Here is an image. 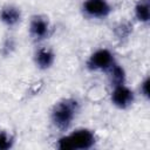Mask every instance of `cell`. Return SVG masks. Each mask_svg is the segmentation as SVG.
Segmentation results:
<instances>
[{"instance_id": "cell-4", "label": "cell", "mask_w": 150, "mask_h": 150, "mask_svg": "<svg viewBox=\"0 0 150 150\" xmlns=\"http://www.w3.org/2000/svg\"><path fill=\"white\" fill-rule=\"evenodd\" d=\"M111 102L116 107H118L121 109H125L132 104L134 93L124 84L116 86V87H114V91L111 93Z\"/></svg>"}, {"instance_id": "cell-11", "label": "cell", "mask_w": 150, "mask_h": 150, "mask_svg": "<svg viewBox=\"0 0 150 150\" xmlns=\"http://www.w3.org/2000/svg\"><path fill=\"white\" fill-rule=\"evenodd\" d=\"M13 145V138L6 132L0 131V150H7Z\"/></svg>"}, {"instance_id": "cell-5", "label": "cell", "mask_w": 150, "mask_h": 150, "mask_svg": "<svg viewBox=\"0 0 150 150\" xmlns=\"http://www.w3.org/2000/svg\"><path fill=\"white\" fill-rule=\"evenodd\" d=\"M83 9L89 16L93 18H104L111 11L107 0H86Z\"/></svg>"}, {"instance_id": "cell-8", "label": "cell", "mask_w": 150, "mask_h": 150, "mask_svg": "<svg viewBox=\"0 0 150 150\" xmlns=\"http://www.w3.org/2000/svg\"><path fill=\"white\" fill-rule=\"evenodd\" d=\"M35 63L41 69H47L54 63V54L52 50L41 48L35 54Z\"/></svg>"}, {"instance_id": "cell-12", "label": "cell", "mask_w": 150, "mask_h": 150, "mask_svg": "<svg viewBox=\"0 0 150 150\" xmlns=\"http://www.w3.org/2000/svg\"><path fill=\"white\" fill-rule=\"evenodd\" d=\"M149 83H150V81H149V79L146 77V79L143 81V83L141 84V91H142V94H143L145 97H149Z\"/></svg>"}, {"instance_id": "cell-1", "label": "cell", "mask_w": 150, "mask_h": 150, "mask_svg": "<svg viewBox=\"0 0 150 150\" xmlns=\"http://www.w3.org/2000/svg\"><path fill=\"white\" fill-rule=\"evenodd\" d=\"M79 111V103L73 98H66L57 102L52 110V121L61 130H66L71 124Z\"/></svg>"}, {"instance_id": "cell-7", "label": "cell", "mask_w": 150, "mask_h": 150, "mask_svg": "<svg viewBox=\"0 0 150 150\" xmlns=\"http://www.w3.org/2000/svg\"><path fill=\"white\" fill-rule=\"evenodd\" d=\"M20 11L14 6H6L0 12V20L7 26H14L20 20Z\"/></svg>"}, {"instance_id": "cell-2", "label": "cell", "mask_w": 150, "mask_h": 150, "mask_svg": "<svg viewBox=\"0 0 150 150\" xmlns=\"http://www.w3.org/2000/svg\"><path fill=\"white\" fill-rule=\"evenodd\" d=\"M95 144V135L91 130L79 129L68 136H63L57 142V148L61 150L90 149Z\"/></svg>"}, {"instance_id": "cell-3", "label": "cell", "mask_w": 150, "mask_h": 150, "mask_svg": "<svg viewBox=\"0 0 150 150\" xmlns=\"http://www.w3.org/2000/svg\"><path fill=\"white\" fill-rule=\"evenodd\" d=\"M114 63V56L109 50L98 49L90 55L87 66L91 70H108Z\"/></svg>"}, {"instance_id": "cell-6", "label": "cell", "mask_w": 150, "mask_h": 150, "mask_svg": "<svg viewBox=\"0 0 150 150\" xmlns=\"http://www.w3.org/2000/svg\"><path fill=\"white\" fill-rule=\"evenodd\" d=\"M29 32L35 39H45L49 33V25L48 21L41 16H35L30 21Z\"/></svg>"}, {"instance_id": "cell-10", "label": "cell", "mask_w": 150, "mask_h": 150, "mask_svg": "<svg viewBox=\"0 0 150 150\" xmlns=\"http://www.w3.org/2000/svg\"><path fill=\"white\" fill-rule=\"evenodd\" d=\"M136 18L142 22H148L150 18V4L149 0H139L135 7Z\"/></svg>"}, {"instance_id": "cell-9", "label": "cell", "mask_w": 150, "mask_h": 150, "mask_svg": "<svg viewBox=\"0 0 150 150\" xmlns=\"http://www.w3.org/2000/svg\"><path fill=\"white\" fill-rule=\"evenodd\" d=\"M109 77H110V82L114 87L116 86H120V84H124V80H125V73H124V69L114 63L109 69Z\"/></svg>"}]
</instances>
